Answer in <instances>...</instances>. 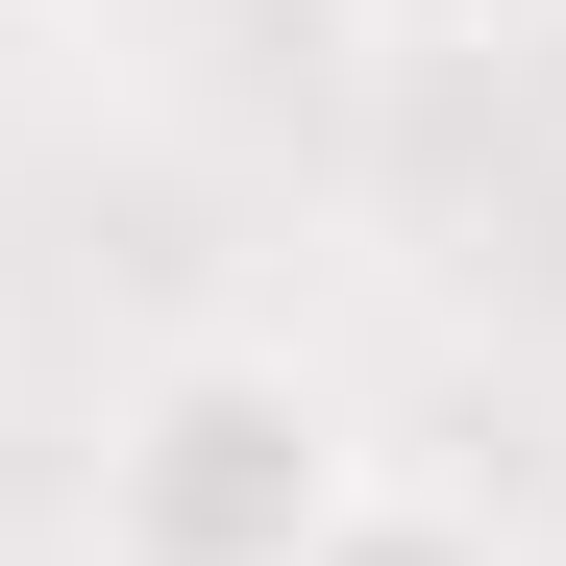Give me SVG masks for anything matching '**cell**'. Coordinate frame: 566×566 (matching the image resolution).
Segmentation results:
<instances>
[{"label":"cell","mask_w":566,"mask_h":566,"mask_svg":"<svg viewBox=\"0 0 566 566\" xmlns=\"http://www.w3.org/2000/svg\"><path fill=\"white\" fill-rule=\"evenodd\" d=\"M395 468L296 345H172L99 419V566H321Z\"/></svg>","instance_id":"obj_1"},{"label":"cell","mask_w":566,"mask_h":566,"mask_svg":"<svg viewBox=\"0 0 566 566\" xmlns=\"http://www.w3.org/2000/svg\"><path fill=\"white\" fill-rule=\"evenodd\" d=\"M321 566H517V542H493V517H443V493H369Z\"/></svg>","instance_id":"obj_2"},{"label":"cell","mask_w":566,"mask_h":566,"mask_svg":"<svg viewBox=\"0 0 566 566\" xmlns=\"http://www.w3.org/2000/svg\"><path fill=\"white\" fill-rule=\"evenodd\" d=\"M345 25H517V0H345Z\"/></svg>","instance_id":"obj_3"},{"label":"cell","mask_w":566,"mask_h":566,"mask_svg":"<svg viewBox=\"0 0 566 566\" xmlns=\"http://www.w3.org/2000/svg\"><path fill=\"white\" fill-rule=\"evenodd\" d=\"M0 25H25V0H0Z\"/></svg>","instance_id":"obj_4"}]
</instances>
